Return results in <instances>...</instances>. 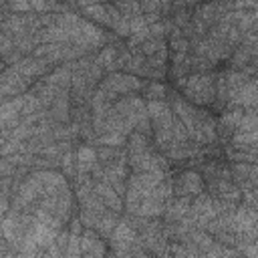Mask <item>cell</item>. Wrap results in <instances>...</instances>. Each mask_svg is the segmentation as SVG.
<instances>
[{"label": "cell", "instance_id": "10", "mask_svg": "<svg viewBox=\"0 0 258 258\" xmlns=\"http://www.w3.org/2000/svg\"><path fill=\"white\" fill-rule=\"evenodd\" d=\"M119 222H121V220L117 218V214H115V212H111V210H107V212L99 218V222L95 224V228H93V230H97L101 238H111Z\"/></svg>", "mask_w": 258, "mask_h": 258}, {"label": "cell", "instance_id": "2", "mask_svg": "<svg viewBox=\"0 0 258 258\" xmlns=\"http://www.w3.org/2000/svg\"><path fill=\"white\" fill-rule=\"evenodd\" d=\"M101 85L105 89H109L113 95H133L135 91H141L145 89V85L139 81V77H133L129 73H123V71H117V73H107V77L101 81Z\"/></svg>", "mask_w": 258, "mask_h": 258}, {"label": "cell", "instance_id": "6", "mask_svg": "<svg viewBox=\"0 0 258 258\" xmlns=\"http://www.w3.org/2000/svg\"><path fill=\"white\" fill-rule=\"evenodd\" d=\"M191 202L194 198H177V196H171L165 204V224H173V222H179L183 220L187 214H189V208H191Z\"/></svg>", "mask_w": 258, "mask_h": 258}, {"label": "cell", "instance_id": "1", "mask_svg": "<svg viewBox=\"0 0 258 258\" xmlns=\"http://www.w3.org/2000/svg\"><path fill=\"white\" fill-rule=\"evenodd\" d=\"M216 77L218 75H214V73L187 75V77L179 79L177 85L189 103L206 107V105L214 103V99H216Z\"/></svg>", "mask_w": 258, "mask_h": 258}, {"label": "cell", "instance_id": "9", "mask_svg": "<svg viewBox=\"0 0 258 258\" xmlns=\"http://www.w3.org/2000/svg\"><path fill=\"white\" fill-rule=\"evenodd\" d=\"M75 153H77V173H91L99 165L97 147L85 143V145H79Z\"/></svg>", "mask_w": 258, "mask_h": 258}, {"label": "cell", "instance_id": "8", "mask_svg": "<svg viewBox=\"0 0 258 258\" xmlns=\"http://www.w3.org/2000/svg\"><path fill=\"white\" fill-rule=\"evenodd\" d=\"M230 105L242 107V109H256L258 107V77L250 79L242 87V91L230 101Z\"/></svg>", "mask_w": 258, "mask_h": 258}, {"label": "cell", "instance_id": "5", "mask_svg": "<svg viewBox=\"0 0 258 258\" xmlns=\"http://www.w3.org/2000/svg\"><path fill=\"white\" fill-rule=\"evenodd\" d=\"M16 67V71L22 75V77H26L30 83L34 81V79H40V77H46L50 71H52V62L48 60V58H38V56H24L18 64H14Z\"/></svg>", "mask_w": 258, "mask_h": 258}, {"label": "cell", "instance_id": "13", "mask_svg": "<svg viewBox=\"0 0 258 258\" xmlns=\"http://www.w3.org/2000/svg\"><path fill=\"white\" fill-rule=\"evenodd\" d=\"M250 183L254 187H258V163H254L252 169H250Z\"/></svg>", "mask_w": 258, "mask_h": 258}, {"label": "cell", "instance_id": "14", "mask_svg": "<svg viewBox=\"0 0 258 258\" xmlns=\"http://www.w3.org/2000/svg\"><path fill=\"white\" fill-rule=\"evenodd\" d=\"M83 258H97V256H93V254H85Z\"/></svg>", "mask_w": 258, "mask_h": 258}, {"label": "cell", "instance_id": "7", "mask_svg": "<svg viewBox=\"0 0 258 258\" xmlns=\"http://www.w3.org/2000/svg\"><path fill=\"white\" fill-rule=\"evenodd\" d=\"M95 194H97V198L105 204V208L107 210H111V212H121L123 210V198L107 183V181H103V179H99V181H95Z\"/></svg>", "mask_w": 258, "mask_h": 258}, {"label": "cell", "instance_id": "12", "mask_svg": "<svg viewBox=\"0 0 258 258\" xmlns=\"http://www.w3.org/2000/svg\"><path fill=\"white\" fill-rule=\"evenodd\" d=\"M165 95H167V89L161 83H149L143 89V97L147 101H165Z\"/></svg>", "mask_w": 258, "mask_h": 258}, {"label": "cell", "instance_id": "4", "mask_svg": "<svg viewBox=\"0 0 258 258\" xmlns=\"http://www.w3.org/2000/svg\"><path fill=\"white\" fill-rule=\"evenodd\" d=\"M30 81L26 77H22L16 67H4L2 71V97L4 99H14L20 95H26L30 89Z\"/></svg>", "mask_w": 258, "mask_h": 258}, {"label": "cell", "instance_id": "11", "mask_svg": "<svg viewBox=\"0 0 258 258\" xmlns=\"http://www.w3.org/2000/svg\"><path fill=\"white\" fill-rule=\"evenodd\" d=\"M125 147H127V153H129V155H135V153H141V151L149 149L151 145H149V137H145V135L133 131V133L127 137Z\"/></svg>", "mask_w": 258, "mask_h": 258}, {"label": "cell", "instance_id": "3", "mask_svg": "<svg viewBox=\"0 0 258 258\" xmlns=\"http://www.w3.org/2000/svg\"><path fill=\"white\" fill-rule=\"evenodd\" d=\"M204 177L194 169H185L177 177H173V196L177 198H196L204 194Z\"/></svg>", "mask_w": 258, "mask_h": 258}]
</instances>
